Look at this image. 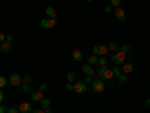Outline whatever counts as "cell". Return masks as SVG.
I'll use <instances>...</instances> for the list:
<instances>
[{"mask_svg": "<svg viewBox=\"0 0 150 113\" xmlns=\"http://www.w3.org/2000/svg\"><path fill=\"white\" fill-rule=\"evenodd\" d=\"M98 75L101 80H112L114 79V72H112V69L108 68V67H101L98 71Z\"/></svg>", "mask_w": 150, "mask_h": 113, "instance_id": "1", "label": "cell"}, {"mask_svg": "<svg viewBox=\"0 0 150 113\" xmlns=\"http://www.w3.org/2000/svg\"><path fill=\"white\" fill-rule=\"evenodd\" d=\"M126 53H123V51H116V53H112L111 54V57H108L112 64L114 65H122V64H125V60H126Z\"/></svg>", "mask_w": 150, "mask_h": 113, "instance_id": "2", "label": "cell"}, {"mask_svg": "<svg viewBox=\"0 0 150 113\" xmlns=\"http://www.w3.org/2000/svg\"><path fill=\"white\" fill-rule=\"evenodd\" d=\"M90 87H92V91H93V92H96V94H102V92L105 91V82L101 80V79H96V80H93V83L90 84Z\"/></svg>", "mask_w": 150, "mask_h": 113, "instance_id": "3", "label": "cell"}, {"mask_svg": "<svg viewBox=\"0 0 150 113\" xmlns=\"http://www.w3.org/2000/svg\"><path fill=\"white\" fill-rule=\"evenodd\" d=\"M108 53H110L108 45H104V44L93 45V54H96V56H108Z\"/></svg>", "mask_w": 150, "mask_h": 113, "instance_id": "4", "label": "cell"}, {"mask_svg": "<svg viewBox=\"0 0 150 113\" xmlns=\"http://www.w3.org/2000/svg\"><path fill=\"white\" fill-rule=\"evenodd\" d=\"M57 18H42L41 21H39V26L42 27V29H53L56 24H57Z\"/></svg>", "mask_w": 150, "mask_h": 113, "instance_id": "5", "label": "cell"}, {"mask_svg": "<svg viewBox=\"0 0 150 113\" xmlns=\"http://www.w3.org/2000/svg\"><path fill=\"white\" fill-rule=\"evenodd\" d=\"M8 80H9V83L14 86V87H20V86L23 84V77H21L20 74H17V72H12V74L9 75Z\"/></svg>", "mask_w": 150, "mask_h": 113, "instance_id": "6", "label": "cell"}, {"mask_svg": "<svg viewBox=\"0 0 150 113\" xmlns=\"http://www.w3.org/2000/svg\"><path fill=\"white\" fill-rule=\"evenodd\" d=\"M87 84L84 83V82H75L74 83V92L75 94H86L87 92Z\"/></svg>", "mask_w": 150, "mask_h": 113, "instance_id": "7", "label": "cell"}, {"mask_svg": "<svg viewBox=\"0 0 150 113\" xmlns=\"http://www.w3.org/2000/svg\"><path fill=\"white\" fill-rule=\"evenodd\" d=\"M18 110H20V113H32L33 112V106H32V103H21L20 106H18Z\"/></svg>", "mask_w": 150, "mask_h": 113, "instance_id": "8", "label": "cell"}, {"mask_svg": "<svg viewBox=\"0 0 150 113\" xmlns=\"http://www.w3.org/2000/svg\"><path fill=\"white\" fill-rule=\"evenodd\" d=\"M114 15H116V18H117V20L123 21L125 18H126V12H125V9H123L122 6H119V8H116V9H114Z\"/></svg>", "mask_w": 150, "mask_h": 113, "instance_id": "9", "label": "cell"}, {"mask_svg": "<svg viewBox=\"0 0 150 113\" xmlns=\"http://www.w3.org/2000/svg\"><path fill=\"white\" fill-rule=\"evenodd\" d=\"M44 98H45V95H44V92H42V91L32 92V101H33V103H39L41 99H44Z\"/></svg>", "mask_w": 150, "mask_h": 113, "instance_id": "10", "label": "cell"}, {"mask_svg": "<svg viewBox=\"0 0 150 113\" xmlns=\"http://www.w3.org/2000/svg\"><path fill=\"white\" fill-rule=\"evenodd\" d=\"M134 69H135V65L132 64V62H126V64H123L122 72H125V74H131Z\"/></svg>", "mask_w": 150, "mask_h": 113, "instance_id": "11", "label": "cell"}, {"mask_svg": "<svg viewBox=\"0 0 150 113\" xmlns=\"http://www.w3.org/2000/svg\"><path fill=\"white\" fill-rule=\"evenodd\" d=\"M83 57H84V54H83V51H81L80 48H75L74 51H72V59H74L75 62H80Z\"/></svg>", "mask_w": 150, "mask_h": 113, "instance_id": "12", "label": "cell"}, {"mask_svg": "<svg viewBox=\"0 0 150 113\" xmlns=\"http://www.w3.org/2000/svg\"><path fill=\"white\" fill-rule=\"evenodd\" d=\"M48 107H51V99L45 97L44 99L39 101V109H48Z\"/></svg>", "mask_w": 150, "mask_h": 113, "instance_id": "13", "label": "cell"}, {"mask_svg": "<svg viewBox=\"0 0 150 113\" xmlns=\"http://www.w3.org/2000/svg\"><path fill=\"white\" fill-rule=\"evenodd\" d=\"M45 12H47V17H48V18H57L56 9H54L53 6H48V8L45 9Z\"/></svg>", "mask_w": 150, "mask_h": 113, "instance_id": "14", "label": "cell"}, {"mask_svg": "<svg viewBox=\"0 0 150 113\" xmlns=\"http://www.w3.org/2000/svg\"><path fill=\"white\" fill-rule=\"evenodd\" d=\"M98 60H99V56H96V54H90L89 57H87V64L89 65H98Z\"/></svg>", "mask_w": 150, "mask_h": 113, "instance_id": "15", "label": "cell"}, {"mask_svg": "<svg viewBox=\"0 0 150 113\" xmlns=\"http://www.w3.org/2000/svg\"><path fill=\"white\" fill-rule=\"evenodd\" d=\"M83 72H84L86 75H92V74L95 72V69H93V67H92V65L86 64V65H83Z\"/></svg>", "mask_w": 150, "mask_h": 113, "instance_id": "16", "label": "cell"}, {"mask_svg": "<svg viewBox=\"0 0 150 113\" xmlns=\"http://www.w3.org/2000/svg\"><path fill=\"white\" fill-rule=\"evenodd\" d=\"M75 80H77V74H75L74 71H69L66 74V82L68 83H75Z\"/></svg>", "mask_w": 150, "mask_h": 113, "instance_id": "17", "label": "cell"}, {"mask_svg": "<svg viewBox=\"0 0 150 113\" xmlns=\"http://www.w3.org/2000/svg\"><path fill=\"white\" fill-rule=\"evenodd\" d=\"M18 91H20V92H26V94H30V92H32L30 84H29V83H23V84L18 87Z\"/></svg>", "mask_w": 150, "mask_h": 113, "instance_id": "18", "label": "cell"}, {"mask_svg": "<svg viewBox=\"0 0 150 113\" xmlns=\"http://www.w3.org/2000/svg\"><path fill=\"white\" fill-rule=\"evenodd\" d=\"M108 50H110L111 53H116V51H119V50H120V45L117 42H110L108 44Z\"/></svg>", "mask_w": 150, "mask_h": 113, "instance_id": "19", "label": "cell"}, {"mask_svg": "<svg viewBox=\"0 0 150 113\" xmlns=\"http://www.w3.org/2000/svg\"><path fill=\"white\" fill-rule=\"evenodd\" d=\"M117 82L120 83V84H126L128 83V74H125V72H122L119 77H117Z\"/></svg>", "mask_w": 150, "mask_h": 113, "instance_id": "20", "label": "cell"}, {"mask_svg": "<svg viewBox=\"0 0 150 113\" xmlns=\"http://www.w3.org/2000/svg\"><path fill=\"white\" fill-rule=\"evenodd\" d=\"M11 47H12V42L5 41V42L2 44V51H3V53H9V51H11Z\"/></svg>", "mask_w": 150, "mask_h": 113, "instance_id": "21", "label": "cell"}, {"mask_svg": "<svg viewBox=\"0 0 150 113\" xmlns=\"http://www.w3.org/2000/svg\"><path fill=\"white\" fill-rule=\"evenodd\" d=\"M108 62H110V59L105 57V56H102V57H99L98 65H99V67H108Z\"/></svg>", "mask_w": 150, "mask_h": 113, "instance_id": "22", "label": "cell"}, {"mask_svg": "<svg viewBox=\"0 0 150 113\" xmlns=\"http://www.w3.org/2000/svg\"><path fill=\"white\" fill-rule=\"evenodd\" d=\"M120 51L126 53V54H131V45H129V44H123V45H120Z\"/></svg>", "mask_w": 150, "mask_h": 113, "instance_id": "23", "label": "cell"}, {"mask_svg": "<svg viewBox=\"0 0 150 113\" xmlns=\"http://www.w3.org/2000/svg\"><path fill=\"white\" fill-rule=\"evenodd\" d=\"M8 83H9V80L5 77V75H0V89H3Z\"/></svg>", "mask_w": 150, "mask_h": 113, "instance_id": "24", "label": "cell"}, {"mask_svg": "<svg viewBox=\"0 0 150 113\" xmlns=\"http://www.w3.org/2000/svg\"><path fill=\"white\" fill-rule=\"evenodd\" d=\"M111 69H112V72H114V77H119V75L122 74V68H119V65H116V67H112Z\"/></svg>", "mask_w": 150, "mask_h": 113, "instance_id": "25", "label": "cell"}, {"mask_svg": "<svg viewBox=\"0 0 150 113\" xmlns=\"http://www.w3.org/2000/svg\"><path fill=\"white\" fill-rule=\"evenodd\" d=\"M30 82H32V75L30 74H24L23 75V83H29L30 84Z\"/></svg>", "mask_w": 150, "mask_h": 113, "instance_id": "26", "label": "cell"}, {"mask_svg": "<svg viewBox=\"0 0 150 113\" xmlns=\"http://www.w3.org/2000/svg\"><path fill=\"white\" fill-rule=\"evenodd\" d=\"M93 80H95V79L92 77V75H86V79H84V83H86V84H92V83H93Z\"/></svg>", "mask_w": 150, "mask_h": 113, "instance_id": "27", "label": "cell"}, {"mask_svg": "<svg viewBox=\"0 0 150 113\" xmlns=\"http://www.w3.org/2000/svg\"><path fill=\"white\" fill-rule=\"evenodd\" d=\"M120 3H122V0H111V3H110V5H111L112 8H119Z\"/></svg>", "mask_w": 150, "mask_h": 113, "instance_id": "28", "label": "cell"}, {"mask_svg": "<svg viewBox=\"0 0 150 113\" xmlns=\"http://www.w3.org/2000/svg\"><path fill=\"white\" fill-rule=\"evenodd\" d=\"M65 91H68V92L74 91V83H66L65 84Z\"/></svg>", "mask_w": 150, "mask_h": 113, "instance_id": "29", "label": "cell"}, {"mask_svg": "<svg viewBox=\"0 0 150 113\" xmlns=\"http://www.w3.org/2000/svg\"><path fill=\"white\" fill-rule=\"evenodd\" d=\"M6 113H20V110H18V107L15 109V107H9L8 110H6Z\"/></svg>", "mask_w": 150, "mask_h": 113, "instance_id": "30", "label": "cell"}, {"mask_svg": "<svg viewBox=\"0 0 150 113\" xmlns=\"http://www.w3.org/2000/svg\"><path fill=\"white\" fill-rule=\"evenodd\" d=\"M111 11H112V6L111 5H105L104 6V12H105V14H110Z\"/></svg>", "mask_w": 150, "mask_h": 113, "instance_id": "31", "label": "cell"}, {"mask_svg": "<svg viewBox=\"0 0 150 113\" xmlns=\"http://www.w3.org/2000/svg\"><path fill=\"white\" fill-rule=\"evenodd\" d=\"M6 41V33H3V32H0V44H3Z\"/></svg>", "mask_w": 150, "mask_h": 113, "instance_id": "32", "label": "cell"}, {"mask_svg": "<svg viewBox=\"0 0 150 113\" xmlns=\"http://www.w3.org/2000/svg\"><path fill=\"white\" fill-rule=\"evenodd\" d=\"M5 101V94H3V91L2 89H0V104H2Z\"/></svg>", "mask_w": 150, "mask_h": 113, "instance_id": "33", "label": "cell"}, {"mask_svg": "<svg viewBox=\"0 0 150 113\" xmlns=\"http://www.w3.org/2000/svg\"><path fill=\"white\" fill-rule=\"evenodd\" d=\"M45 89H47V83H41V86H39V91H42V92H44Z\"/></svg>", "mask_w": 150, "mask_h": 113, "instance_id": "34", "label": "cell"}, {"mask_svg": "<svg viewBox=\"0 0 150 113\" xmlns=\"http://www.w3.org/2000/svg\"><path fill=\"white\" fill-rule=\"evenodd\" d=\"M6 41L12 42V41H14V36H12V35H6Z\"/></svg>", "mask_w": 150, "mask_h": 113, "instance_id": "35", "label": "cell"}, {"mask_svg": "<svg viewBox=\"0 0 150 113\" xmlns=\"http://www.w3.org/2000/svg\"><path fill=\"white\" fill-rule=\"evenodd\" d=\"M32 113H45V110L44 109H38V110H33Z\"/></svg>", "mask_w": 150, "mask_h": 113, "instance_id": "36", "label": "cell"}, {"mask_svg": "<svg viewBox=\"0 0 150 113\" xmlns=\"http://www.w3.org/2000/svg\"><path fill=\"white\" fill-rule=\"evenodd\" d=\"M6 110H8V109H6L5 106H0V113H6Z\"/></svg>", "mask_w": 150, "mask_h": 113, "instance_id": "37", "label": "cell"}, {"mask_svg": "<svg viewBox=\"0 0 150 113\" xmlns=\"http://www.w3.org/2000/svg\"><path fill=\"white\" fill-rule=\"evenodd\" d=\"M45 110V113H53V109L51 107H48V109H44Z\"/></svg>", "mask_w": 150, "mask_h": 113, "instance_id": "38", "label": "cell"}, {"mask_svg": "<svg viewBox=\"0 0 150 113\" xmlns=\"http://www.w3.org/2000/svg\"><path fill=\"white\" fill-rule=\"evenodd\" d=\"M146 104H147V106H150V97H149V98L146 99Z\"/></svg>", "mask_w": 150, "mask_h": 113, "instance_id": "39", "label": "cell"}, {"mask_svg": "<svg viewBox=\"0 0 150 113\" xmlns=\"http://www.w3.org/2000/svg\"><path fill=\"white\" fill-rule=\"evenodd\" d=\"M0 53H2V44H0Z\"/></svg>", "mask_w": 150, "mask_h": 113, "instance_id": "40", "label": "cell"}, {"mask_svg": "<svg viewBox=\"0 0 150 113\" xmlns=\"http://www.w3.org/2000/svg\"><path fill=\"white\" fill-rule=\"evenodd\" d=\"M86 2H89V3H90V2H93V0H86Z\"/></svg>", "mask_w": 150, "mask_h": 113, "instance_id": "41", "label": "cell"}]
</instances>
